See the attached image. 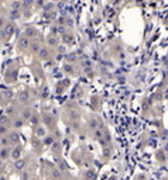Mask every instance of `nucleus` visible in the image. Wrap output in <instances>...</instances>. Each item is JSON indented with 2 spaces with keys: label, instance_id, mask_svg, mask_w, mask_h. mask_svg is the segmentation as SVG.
I'll list each match as a JSON object with an SVG mask.
<instances>
[{
  "label": "nucleus",
  "instance_id": "obj_23",
  "mask_svg": "<svg viewBox=\"0 0 168 180\" xmlns=\"http://www.w3.org/2000/svg\"><path fill=\"white\" fill-rule=\"evenodd\" d=\"M40 48H41V46H40L38 44H31V49H32V51H34V52H37V54H38Z\"/></svg>",
  "mask_w": 168,
  "mask_h": 180
},
{
  "label": "nucleus",
  "instance_id": "obj_20",
  "mask_svg": "<svg viewBox=\"0 0 168 180\" xmlns=\"http://www.w3.org/2000/svg\"><path fill=\"white\" fill-rule=\"evenodd\" d=\"M52 177H55V179H59V177H61L59 169H54V170H52Z\"/></svg>",
  "mask_w": 168,
  "mask_h": 180
},
{
  "label": "nucleus",
  "instance_id": "obj_14",
  "mask_svg": "<svg viewBox=\"0 0 168 180\" xmlns=\"http://www.w3.org/2000/svg\"><path fill=\"white\" fill-rule=\"evenodd\" d=\"M43 118H44V121L48 124V125H52V118L50 117V114H47V113H44L43 114Z\"/></svg>",
  "mask_w": 168,
  "mask_h": 180
},
{
  "label": "nucleus",
  "instance_id": "obj_22",
  "mask_svg": "<svg viewBox=\"0 0 168 180\" xmlns=\"http://www.w3.org/2000/svg\"><path fill=\"white\" fill-rule=\"evenodd\" d=\"M19 16H20L19 10H13V11H12V13H10V17H12V19H17V17H19Z\"/></svg>",
  "mask_w": 168,
  "mask_h": 180
},
{
  "label": "nucleus",
  "instance_id": "obj_25",
  "mask_svg": "<svg viewBox=\"0 0 168 180\" xmlns=\"http://www.w3.org/2000/svg\"><path fill=\"white\" fill-rule=\"evenodd\" d=\"M44 144H45V145H51V144H52V138H50V136H48V138H45V139H44Z\"/></svg>",
  "mask_w": 168,
  "mask_h": 180
},
{
  "label": "nucleus",
  "instance_id": "obj_6",
  "mask_svg": "<svg viewBox=\"0 0 168 180\" xmlns=\"http://www.w3.org/2000/svg\"><path fill=\"white\" fill-rule=\"evenodd\" d=\"M14 31H16V27H14L13 23H9V24H6V26H4V32H6L7 37L13 35Z\"/></svg>",
  "mask_w": 168,
  "mask_h": 180
},
{
  "label": "nucleus",
  "instance_id": "obj_33",
  "mask_svg": "<svg viewBox=\"0 0 168 180\" xmlns=\"http://www.w3.org/2000/svg\"><path fill=\"white\" fill-rule=\"evenodd\" d=\"M1 166H3V161L0 159V169H1Z\"/></svg>",
  "mask_w": 168,
  "mask_h": 180
},
{
  "label": "nucleus",
  "instance_id": "obj_13",
  "mask_svg": "<svg viewBox=\"0 0 168 180\" xmlns=\"http://www.w3.org/2000/svg\"><path fill=\"white\" fill-rule=\"evenodd\" d=\"M30 122H31V124L34 125V127H38V125H40V120H38V117L35 116V114H32L31 118H30Z\"/></svg>",
  "mask_w": 168,
  "mask_h": 180
},
{
  "label": "nucleus",
  "instance_id": "obj_34",
  "mask_svg": "<svg viewBox=\"0 0 168 180\" xmlns=\"http://www.w3.org/2000/svg\"><path fill=\"white\" fill-rule=\"evenodd\" d=\"M1 100H3V94L0 93V101H1Z\"/></svg>",
  "mask_w": 168,
  "mask_h": 180
},
{
  "label": "nucleus",
  "instance_id": "obj_4",
  "mask_svg": "<svg viewBox=\"0 0 168 180\" xmlns=\"http://www.w3.org/2000/svg\"><path fill=\"white\" fill-rule=\"evenodd\" d=\"M26 166H27V159L20 158L17 161H14V167H16L17 170H20V172H23V170L26 169Z\"/></svg>",
  "mask_w": 168,
  "mask_h": 180
},
{
  "label": "nucleus",
  "instance_id": "obj_21",
  "mask_svg": "<svg viewBox=\"0 0 168 180\" xmlns=\"http://www.w3.org/2000/svg\"><path fill=\"white\" fill-rule=\"evenodd\" d=\"M89 127H91V129H93V131H95V129H97V121H96V120H92L91 124H89Z\"/></svg>",
  "mask_w": 168,
  "mask_h": 180
},
{
  "label": "nucleus",
  "instance_id": "obj_8",
  "mask_svg": "<svg viewBox=\"0 0 168 180\" xmlns=\"http://www.w3.org/2000/svg\"><path fill=\"white\" fill-rule=\"evenodd\" d=\"M32 114H34V111H32L31 109H24L21 111V118H23L24 121H26V120H30Z\"/></svg>",
  "mask_w": 168,
  "mask_h": 180
},
{
  "label": "nucleus",
  "instance_id": "obj_31",
  "mask_svg": "<svg viewBox=\"0 0 168 180\" xmlns=\"http://www.w3.org/2000/svg\"><path fill=\"white\" fill-rule=\"evenodd\" d=\"M41 96H43V97H47V96H48V91H47V89L44 90L43 93H41Z\"/></svg>",
  "mask_w": 168,
  "mask_h": 180
},
{
  "label": "nucleus",
  "instance_id": "obj_32",
  "mask_svg": "<svg viewBox=\"0 0 168 180\" xmlns=\"http://www.w3.org/2000/svg\"><path fill=\"white\" fill-rule=\"evenodd\" d=\"M0 180H7L6 176H0Z\"/></svg>",
  "mask_w": 168,
  "mask_h": 180
},
{
  "label": "nucleus",
  "instance_id": "obj_17",
  "mask_svg": "<svg viewBox=\"0 0 168 180\" xmlns=\"http://www.w3.org/2000/svg\"><path fill=\"white\" fill-rule=\"evenodd\" d=\"M30 177H31V174L24 169V170H23V173H21V180H30Z\"/></svg>",
  "mask_w": 168,
  "mask_h": 180
},
{
  "label": "nucleus",
  "instance_id": "obj_30",
  "mask_svg": "<svg viewBox=\"0 0 168 180\" xmlns=\"http://www.w3.org/2000/svg\"><path fill=\"white\" fill-rule=\"evenodd\" d=\"M3 26H4V19H3V17H0V28H1Z\"/></svg>",
  "mask_w": 168,
  "mask_h": 180
},
{
  "label": "nucleus",
  "instance_id": "obj_26",
  "mask_svg": "<svg viewBox=\"0 0 168 180\" xmlns=\"http://www.w3.org/2000/svg\"><path fill=\"white\" fill-rule=\"evenodd\" d=\"M12 6H13V9L14 10H17V9H19L20 7V1H14L13 4H12Z\"/></svg>",
  "mask_w": 168,
  "mask_h": 180
},
{
  "label": "nucleus",
  "instance_id": "obj_9",
  "mask_svg": "<svg viewBox=\"0 0 168 180\" xmlns=\"http://www.w3.org/2000/svg\"><path fill=\"white\" fill-rule=\"evenodd\" d=\"M34 135H35L37 138H43V136H45V128H44V127H41V125H38V127H35Z\"/></svg>",
  "mask_w": 168,
  "mask_h": 180
},
{
  "label": "nucleus",
  "instance_id": "obj_5",
  "mask_svg": "<svg viewBox=\"0 0 168 180\" xmlns=\"http://www.w3.org/2000/svg\"><path fill=\"white\" fill-rule=\"evenodd\" d=\"M30 45H31L30 44V39H28V37H26V35H24V37H21V38L19 39V48L20 49H23V51H24V49H27Z\"/></svg>",
  "mask_w": 168,
  "mask_h": 180
},
{
  "label": "nucleus",
  "instance_id": "obj_15",
  "mask_svg": "<svg viewBox=\"0 0 168 180\" xmlns=\"http://www.w3.org/2000/svg\"><path fill=\"white\" fill-rule=\"evenodd\" d=\"M7 134H9V128H7V125L0 124V135H7Z\"/></svg>",
  "mask_w": 168,
  "mask_h": 180
},
{
  "label": "nucleus",
  "instance_id": "obj_18",
  "mask_svg": "<svg viewBox=\"0 0 168 180\" xmlns=\"http://www.w3.org/2000/svg\"><path fill=\"white\" fill-rule=\"evenodd\" d=\"M47 42H48V44L50 45H57V42H58V39L55 38V37H48V39H47Z\"/></svg>",
  "mask_w": 168,
  "mask_h": 180
},
{
  "label": "nucleus",
  "instance_id": "obj_2",
  "mask_svg": "<svg viewBox=\"0 0 168 180\" xmlns=\"http://www.w3.org/2000/svg\"><path fill=\"white\" fill-rule=\"evenodd\" d=\"M9 136V141H10V145H19L20 142V134L17 131H12V132H9L7 134Z\"/></svg>",
  "mask_w": 168,
  "mask_h": 180
},
{
  "label": "nucleus",
  "instance_id": "obj_7",
  "mask_svg": "<svg viewBox=\"0 0 168 180\" xmlns=\"http://www.w3.org/2000/svg\"><path fill=\"white\" fill-rule=\"evenodd\" d=\"M19 100L20 101H23V103H27V101L30 100V93H28V90H23V91H20Z\"/></svg>",
  "mask_w": 168,
  "mask_h": 180
},
{
  "label": "nucleus",
  "instance_id": "obj_3",
  "mask_svg": "<svg viewBox=\"0 0 168 180\" xmlns=\"http://www.w3.org/2000/svg\"><path fill=\"white\" fill-rule=\"evenodd\" d=\"M10 152H12V148L10 146H3L0 148V159L1 161H6L10 158Z\"/></svg>",
  "mask_w": 168,
  "mask_h": 180
},
{
  "label": "nucleus",
  "instance_id": "obj_19",
  "mask_svg": "<svg viewBox=\"0 0 168 180\" xmlns=\"http://www.w3.org/2000/svg\"><path fill=\"white\" fill-rule=\"evenodd\" d=\"M6 114L9 117L13 116V114H14V107H13V106H9V107H7V109H6Z\"/></svg>",
  "mask_w": 168,
  "mask_h": 180
},
{
  "label": "nucleus",
  "instance_id": "obj_10",
  "mask_svg": "<svg viewBox=\"0 0 168 180\" xmlns=\"http://www.w3.org/2000/svg\"><path fill=\"white\" fill-rule=\"evenodd\" d=\"M23 125H24V120L20 117V118H16L13 121V127L16 129H20V128H23Z\"/></svg>",
  "mask_w": 168,
  "mask_h": 180
},
{
  "label": "nucleus",
  "instance_id": "obj_28",
  "mask_svg": "<svg viewBox=\"0 0 168 180\" xmlns=\"http://www.w3.org/2000/svg\"><path fill=\"white\" fill-rule=\"evenodd\" d=\"M65 72H69V73H72V66H65Z\"/></svg>",
  "mask_w": 168,
  "mask_h": 180
},
{
  "label": "nucleus",
  "instance_id": "obj_27",
  "mask_svg": "<svg viewBox=\"0 0 168 180\" xmlns=\"http://www.w3.org/2000/svg\"><path fill=\"white\" fill-rule=\"evenodd\" d=\"M4 37H6V32H4V30H0V38L3 39Z\"/></svg>",
  "mask_w": 168,
  "mask_h": 180
},
{
  "label": "nucleus",
  "instance_id": "obj_24",
  "mask_svg": "<svg viewBox=\"0 0 168 180\" xmlns=\"http://www.w3.org/2000/svg\"><path fill=\"white\" fill-rule=\"evenodd\" d=\"M34 34H35V31H34V30H31V28H30V30H27V35H26V37H32Z\"/></svg>",
  "mask_w": 168,
  "mask_h": 180
},
{
  "label": "nucleus",
  "instance_id": "obj_16",
  "mask_svg": "<svg viewBox=\"0 0 168 180\" xmlns=\"http://www.w3.org/2000/svg\"><path fill=\"white\" fill-rule=\"evenodd\" d=\"M0 124H3V125H7V124H9V116H7V114L0 117Z\"/></svg>",
  "mask_w": 168,
  "mask_h": 180
},
{
  "label": "nucleus",
  "instance_id": "obj_1",
  "mask_svg": "<svg viewBox=\"0 0 168 180\" xmlns=\"http://www.w3.org/2000/svg\"><path fill=\"white\" fill-rule=\"evenodd\" d=\"M21 155H23V146H20V145H16L12 148V152H10V158L13 159V161H17L21 158Z\"/></svg>",
  "mask_w": 168,
  "mask_h": 180
},
{
  "label": "nucleus",
  "instance_id": "obj_29",
  "mask_svg": "<svg viewBox=\"0 0 168 180\" xmlns=\"http://www.w3.org/2000/svg\"><path fill=\"white\" fill-rule=\"evenodd\" d=\"M31 3H32V0H26V1L23 3V6H30Z\"/></svg>",
  "mask_w": 168,
  "mask_h": 180
},
{
  "label": "nucleus",
  "instance_id": "obj_11",
  "mask_svg": "<svg viewBox=\"0 0 168 180\" xmlns=\"http://www.w3.org/2000/svg\"><path fill=\"white\" fill-rule=\"evenodd\" d=\"M10 145V141H9V136L7 135H0V146H9Z\"/></svg>",
  "mask_w": 168,
  "mask_h": 180
},
{
  "label": "nucleus",
  "instance_id": "obj_12",
  "mask_svg": "<svg viewBox=\"0 0 168 180\" xmlns=\"http://www.w3.org/2000/svg\"><path fill=\"white\" fill-rule=\"evenodd\" d=\"M38 56H40L41 59L48 58V49H47L45 46H41V48H40V51H38Z\"/></svg>",
  "mask_w": 168,
  "mask_h": 180
}]
</instances>
